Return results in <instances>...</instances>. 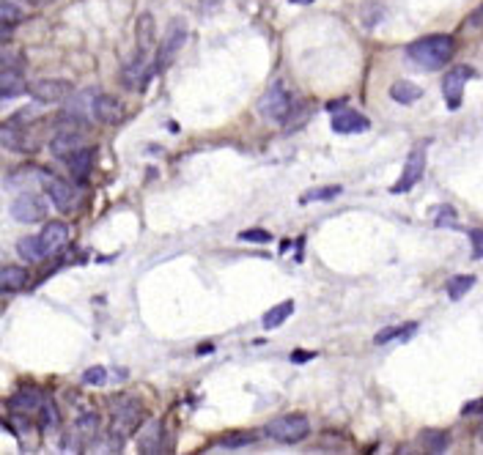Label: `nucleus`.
Masks as SVG:
<instances>
[{"mask_svg": "<svg viewBox=\"0 0 483 455\" xmlns=\"http://www.w3.org/2000/svg\"><path fill=\"white\" fill-rule=\"evenodd\" d=\"M456 52V42L448 33H432L423 36L417 42H412L407 47V58L412 66L423 69V72H439L445 63H451Z\"/></svg>", "mask_w": 483, "mask_h": 455, "instance_id": "obj_1", "label": "nucleus"}, {"mask_svg": "<svg viewBox=\"0 0 483 455\" xmlns=\"http://www.w3.org/2000/svg\"><path fill=\"white\" fill-rule=\"evenodd\" d=\"M140 420H143V406L137 404L135 398L118 395V398L110 401V430L107 433L121 447H124V442H127L129 436L140 428Z\"/></svg>", "mask_w": 483, "mask_h": 455, "instance_id": "obj_2", "label": "nucleus"}, {"mask_svg": "<svg viewBox=\"0 0 483 455\" xmlns=\"http://www.w3.org/2000/svg\"><path fill=\"white\" fill-rule=\"evenodd\" d=\"M307 433H310V423L305 414H283L267 425V436L280 444H297L307 439Z\"/></svg>", "mask_w": 483, "mask_h": 455, "instance_id": "obj_3", "label": "nucleus"}, {"mask_svg": "<svg viewBox=\"0 0 483 455\" xmlns=\"http://www.w3.org/2000/svg\"><path fill=\"white\" fill-rule=\"evenodd\" d=\"M291 110H294V101H291V94L286 91V85L283 82H272L269 85V91L261 96V101H258V113L264 116V118H269V121H286L288 116H291Z\"/></svg>", "mask_w": 483, "mask_h": 455, "instance_id": "obj_4", "label": "nucleus"}, {"mask_svg": "<svg viewBox=\"0 0 483 455\" xmlns=\"http://www.w3.org/2000/svg\"><path fill=\"white\" fill-rule=\"evenodd\" d=\"M27 94L39 104H58V101L69 99L72 85H69V80H61V77H44V80H36L27 88Z\"/></svg>", "mask_w": 483, "mask_h": 455, "instance_id": "obj_5", "label": "nucleus"}, {"mask_svg": "<svg viewBox=\"0 0 483 455\" xmlns=\"http://www.w3.org/2000/svg\"><path fill=\"white\" fill-rule=\"evenodd\" d=\"M184 42H187V23L184 20H171L168 30H165V39L159 44V52H157V72H162L176 58V52L184 47Z\"/></svg>", "mask_w": 483, "mask_h": 455, "instance_id": "obj_6", "label": "nucleus"}, {"mask_svg": "<svg viewBox=\"0 0 483 455\" xmlns=\"http://www.w3.org/2000/svg\"><path fill=\"white\" fill-rule=\"evenodd\" d=\"M423 173H426V146H417V149H412L407 156V162H404V173H401V178L393 184V195H404V192H409L412 187H417V181L423 178Z\"/></svg>", "mask_w": 483, "mask_h": 455, "instance_id": "obj_7", "label": "nucleus"}, {"mask_svg": "<svg viewBox=\"0 0 483 455\" xmlns=\"http://www.w3.org/2000/svg\"><path fill=\"white\" fill-rule=\"evenodd\" d=\"M85 151V137L80 135V129H58L55 135H52L50 140V154L52 156H58V159H72L75 154Z\"/></svg>", "mask_w": 483, "mask_h": 455, "instance_id": "obj_8", "label": "nucleus"}, {"mask_svg": "<svg viewBox=\"0 0 483 455\" xmlns=\"http://www.w3.org/2000/svg\"><path fill=\"white\" fill-rule=\"evenodd\" d=\"M44 214H47L44 201L39 195H33V192H23V195H17L11 201V217L17 223H42Z\"/></svg>", "mask_w": 483, "mask_h": 455, "instance_id": "obj_9", "label": "nucleus"}, {"mask_svg": "<svg viewBox=\"0 0 483 455\" xmlns=\"http://www.w3.org/2000/svg\"><path fill=\"white\" fill-rule=\"evenodd\" d=\"M36 239H39L42 255L47 261V258H52V255L61 253L66 247V242H69V225L66 223H58V220L47 223V225L42 228V233H36Z\"/></svg>", "mask_w": 483, "mask_h": 455, "instance_id": "obj_10", "label": "nucleus"}, {"mask_svg": "<svg viewBox=\"0 0 483 455\" xmlns=\"http://www.w3.org/2000/svg\"><path fill=\"white\" fill-rule=\"evenodd\" d=\"M472 75L467 66H456L451 69L445 80H442V96L448 101L451 110H458L461 107V99H464V85H467V77Z\"/></svg>", "mask_w": 483, "mask_h": 455, "instance_id": "obj_11", "label": "nucleus"}, {"mask_svg": "<svg viewBox=\"0 0 483 455\" xmlns=\"http://www.w3.org/2000/svg\"><path fill=\"white\" fill-rule=\"evenodd\" d=\"M30 85H25V75L23 66H14L11 61H3L0 69V99H14L20 94H25Z\"/></svg>", "mask_w": 483, "mask_h": 455, "instance_id": "obj_12", "label": "nucleus"}, {"mask_svg": "<svg viewBox=\"0 0 483 455\" xmlns=\"http://www.w3.org/2000/svg\"><path fill=\"white\" fill-rule=\"evenodd\" d=\"M0 143L6 146V151H17V154H30L36 149L33 146V137L17 121H6L0 127Z\"/></svg>", "mask_w": 483, "mask_h": 455, "instance_id": "obj_13", "label": "nucleus"}, {"mask_svg": "<svg viewBox=\"0 0 483 455\" xmlns=\"http://www.w3.org/2000/svg\"><path fill=\"white\" fill-rule=\"evenodd\" d=\"M332 129L338 135H360V132H368L371 129V121L362 113H355V110H349L343 104V107H338L332 113Z\"/></svg>", "mask_w": 483, "mask_h": 455, "instance_id": "obj_14", "label": "nucleus"}, {"mask_svg": "<svg viewBox=\"0 0 483 455\" xmlns=\"http://www.w3.org/2000/svg\"><path fill=\"white\" fill-rule=\"evenodd\" d=\"M44 404H47V398L42 395V389H36V387H23V389H17V392L11 395L8 409L23 411V414H36V411L44 409Z\"/></svg>", "mask_w": 483, "mask_h": 455, "instance_id": "obj_15", "label": "nucleus"}, {"mask_svg": "<svg viewBox=\"0 0 483 455\" xmlns=\"http://www.w3.org/2000/svg\"><path fill=\"white\" fill-rule=\"evenodd\" d=\"M47 189V195H50V201L61 208V211H72L77 206V189L69 184V181H63V178H50V184L44 187Z\"/></svg>", "mask_w": 483, "mask_h": 455, "instance_id": "obj_16", "label": "nucleus"}, {"mask_svg": "<svg viewBox=\"0 0 483 455\" xmlns=\"http://www.w3.org/2000/svg\"><path fill=\"white\" fill-rule=\"evenodd\" d=\"M94 118L102 121V124H118L124 118V104L116 99V96H104L99 94L94 99Z\"/></svg>", "mask_w": 483, "mask_h": 455, "instance_id": "obj_17", "label": "nucleus"}, {"mask_svg": "<svg viewBox=\"0 0 483 455\" xmlns=\"http://www.w3.org/2000/svg\"><path fill=\"white\" fill-rule=\"evenodd\" d=\"M50 173L47 170H42V168H17L11 176L6 178L8 181V187H20V189H33L36 184H50Z\"/></svg>", "mask_w": 483, "mask_h": 455, "instance_id": "obj_18", "label": "nucleus"}, {"mask_svg": "<svg viewBox=\"0 0 483 455\" xmlns=\"http://www.w3.org/2000/svg\"><path fill=\"white\" fill-rule=\"evenodd\" d=\"M97 433H99V417H97L94 411H82V414L77 417V425H75V436H77V442H80V447L94 444Z\"/></svg>", "mask_w": 483, "mask_h": 455, "instance_id": "obj_19", "label": "nucleus"}, {"mask_svg": "<svg viewBox=\"0 0 483 455\" xmlns=\"http://www.w3.org/2000/svg\"><path fill=\"white\" fill-rule=\"evenodd\" d=\"M25 20V8H23V0H3L0 3V23H3V39L8 42V30L11 25L23 23Z\"/></svg>", "mask_w": 483, "mask_h": 455, "instance_id": "obj_20", "label": "nucleus"}, {"mask_svg": "<svg viewBox=\"0 0 483 455\" xmlns=\"http://www.w3.org/2000/svg\"><path fill=\"white\" fill-rule=\"evenodd\" d=\"M25 282H27V272L23 266H3V272H0V291L3 294L23 291Z\"/></svg>", "mask_w": 483, "mask_h": 455, "instance_id": "obj_21", "label": "nucleus"}, {"mask_svg": "<svg viewBox=\"0 0 483 455\" xmlns=\"http://www.w3.org/2000/svg\"><path fill=\"white\" fill-rule=\"evenodd\" d=\"M159 439H162V425H159L157 420H152L146 428L137 433V447H140L143 453H157L159 444H162Z\"/></svg>", "mask_w": 483, "mask_h": 455, "instance_id": "obj_22", "label": "nucleus"}, {"mask_svg": "<svg viewBox=\"0 0 483 455\" xmlns=\"http://www.w3.org/2000/svg\"><path fill=\"white\" fill-rule=\"evenodd\" d=\"M417 332V324H404V327H387L381 329L379 335L374 337V343L377 346H384V343H404V340H409L412 335Z\"/></svg>", "mask_w": 483, "mask_h": 455, "instance_id": "obj_23", "label": "nucleus"}, {"mask_svg": "<svg viewBox=\"0 0 483 455\" xmlns=\"http://www.w3.org/2000/svg\"><path fill=\"white\" fill-rule=\"evenodd\" d=\"M390 96L398 101V104H412V101H417L423 96V91L417 85L407 82V80H398V82L390 85Z\"/></svg>", "mask_w": 483, "mask_h": 455, "instance_id": "obj_24", "label": "nucleus"}, {"mask_svg": "<svg viewBox=\"0 0 483 455\" xmlns=\"http://www.w3.org/2000/svg\"><path fill=\"white\" fill-rule=\"evenodd\" d=\"M294 313V302H280L275 304L272 310H267L264 313V318H261V324H264V329H278L288 316Z\"/></svg>", "mask_w": 483, "mask_h": 455, "instance_id": "obj_25", "label": "nucleus"}, {"mask_svg": "<svg viewBox=\"0 0 483 455\" xmlns=\"http://www.w3.org/2000/svg\"><path fill=\"white\" fill-rule=\"evenodd\" d=\"M17 250H20V255H23L25 261H30V263H42V261H44V255H42V247H39V239H36V236H25V239H20Z\"/></svg>", "mask_w": 483, "mask_h": 455, "instance_id": "obj_26", "label": "nucleus"}, {"mask_svg": "<svg viewBox=\"0 0 483 455\" xmlns=\"http://www.w3.org/2000/svg\"><path fill=\"white\" fill-rule=\"evenodd\" d=\"M472 285H475V278H472V275H458V278H453L448 282V297L456 302V299H461Z\"/></svg>", "mask_w": 483, "mask_h": 455, "instance_id": "obj_27", "label": "nucleus"}, {"mask_svg": "<svg viewBox=\"0 0 483 455\" xmlns=\"http://www.w3.org/2000/svg\"><path fill=\"white\" fill-rule=\"evenodd\" d=\"M448 444H451V436L442 433V430H429V433H423V447H426L429 453H442Z\"/></svg>", "mask_w": 483, "mask_h": 455, "instance_id": "obj_28", "label": "nucleus"}, {"mask_svg": "<svg viewBox=\"0 0 483 455\" xmlns=\"http://www.w3.org/2000/svg\"><path fill=\"white\" fill-rule=\"evenodd\" d=\"M66 165H69V170H72V176L82 178L85 173H88V165H91V151L85 149V151L75 154L72 159H66Z\"/></svg>", "mask_w": 483, "mask_h": 455, "instance_id": "obj_29", "label": "nucleus"}, {"mask_svg": "<svg viewBox=\"0 0 483 455\" xmlns=\"http://www.w3.org/2000/svg\"><path fill=\"white\" fill-rule=\"evenodd\" d=\"M255 439H258L255 433H242V430H239V433L223 436V439H220V447H245V444H253Z\"/></svg>", "mask_w": 483, "mask_h": 455, "instance_id": "obj_30", "label": "nucleus"}, {"mask_svg": "<svg viewBox=\"0 0 483 455\" xmlns=\"http://www.w3.org/2000/svg\"><path fill=\"white\" fill-rule=\"evenodd\" d=\"M335 195H341V187H322V189H313V192H305L300 203H316V201H330Z\"/></svg>", "mask_w": 483, "mask_h": 455, "instance_id": "obj_31", "label": "nucleus"}, {"mask_svg": "<svg viewBox=\"0 0 483 455\" xmlns=\"http://www.w3.org/2000/svg\"><path fill=\"white\" fill-rule=\"evenodd\" d=\"M55 425H58V409H55V404L47 398V404H44V409H42V428L52 430Z\"/></svg>", "mask_w": 483, "mask_h": 455, "instance_id": "obj_32", "label": "nucleus"}, {"mask_svg": "<svg viewBox=\"0 0 483 455\" xmlns=\"http://www.w3.org/2000/svg\"><path fill=\"white\" fill-rule=\"evenodd\" d=\"M104 379H107V370H104L102 365H97V368H91V370L82 373V384H88V387H99Z\"/></svg>", "mask_w": 483, "mask_h": 455, "instance_id": "obj_33", "label": "nucleus"}, {"mask_svg": "<svg viewBox=\"0 0 483 455\" xmlns=\"http://www.w3.org/2000/svg\"><path fill=\"white\" fill-rule=\"evenodd\" d=\"M239 239H245V242H258V244L272 242V236H269L267 230H258V228H253V230H242V233H239Z\"/></svg>", "mask_w": 483, "mask_h": 455, "instance_id": "obj_34", "label": "nucleus"}, {"mask_svg": "<svg viewBox=\"0 0 483 455\" xmlns=\"http://www.w3.org/2000/svg\"><path fill=\"white\" fill-rule=\"evenodd\" d=\"M439 214H436V225H456V211L451 208V206H442V208H436Z\"/></svg>", "mask_w": 483, "mask_h": 455, "instance_id": "obj_35", "label": "nucleus"}, {"mask_svg": "<svg viewBox=\"0 0 483 455\" xmlns=\"http://www.w3.org/2000/svg\"><path fill=\"white\" fill-rule=\"evenodd\" d=\"M470 239H472V253H475V258H483V230H470Z\"/></svg>", "mask_w": 483, "mask_h": 455, "instance_id": "obj_36", "label": "nucleus"}, {"mask_svg": "<svg viewBox=\"0 0 483 455\" xmlns=\"http://www.w3.org/2000/svg\"><path fill=\"white\" fill-rule=\"evenodd\" d=\"M475 411H483V398L481 401H470V404L461 409V414H475Z\"/></svg>", "mask_w": 483, "mask_h": 455, "instance_id": "obj_37", "label": "nucleus"}, {"mask_svg": "<svg viewBox=\"0 0 483 455\" xmlns=\"http://www.w3.org/2000/svg\"><path fill=\"white\" fill-rule=\"evenodd\" d=\"M313 356L316 354H310V351H294L291 359H294V362H305V359H313Z\"/></svg>", "mask_w": 483, "mask_h": 455, "instance_id": "obj_38", "label": "nucleus"}, {"mask_svg": "<svg viewBox=\"0 0 483 455\" xmlns=\"http://www.w3.org/2000/svg\"><path fill=\"white\" fill-rule=\"evenodd\" d=\"M220 3H223V0H201V8H204V11H212V8H217Z\"/></svg>", "mask_w": 483, "mask_h": 455, "instance_id": "obj_39", "label": "nucleus"}, {"mask_svg": "<svg viewBox=\"0 0 483 455\" xmlns=\"http://www.w3.org/2000/svg\"><path fill=\"white\" fill-rule=\"evenodd\" d=\"M25 3H33V6H44V3H52V0H25Z\"/></svg>", "mask_w": 483, "mask_h": 455, "instance_id": "obj_40", "label": "nucleus"}, {"mask_svg": "<svg viewBox=\"0 0 483 455\" xmlns=\"http://www.w3.org/2000/svg\"><path fill=\"white\" fill-rule=\"evenodd\" d=\"M478 439H481V444H483V428L478 430Z\"/></svg>", "mask_w": 483, "mask_h": 455, "instance_id": "obj_41", "label": "nucleus"}, {"mask_svg": "<svg viewBox=\"0 0 483 455\" xmlns=\"http://www.w3.org/2000/svg\"><path fill=\"white\" fill-rule=\"evenodd\" d=\"M294 3H313V0H294Z\"/></svg>", "mask_w": 483, "mask_h": 455, "instance_id": "obj_42", "label": "nucleus"}]
</instances>
